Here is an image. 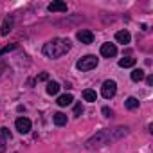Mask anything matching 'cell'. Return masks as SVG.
Segmentation results:
<instances>
[{"instance_id":"1","label":"cell","mask_w":153,"mask_h":153,"mask_svg":"<svg viewBox=\"0 0 153 153\" xmlns=\"http://www.w3.org/2000/svg\"><path fill=\"white\" fill-rule=\"evenodd\" d=\"M124 135H128V128L126 126H119V128H105L101 131H97L96 135H92L88 140H87V148L88 149H94V148H101V146H106L114 140H119L123 139Z\"/></svg>"},{"instance_id":"2","label":"cell","mask_w":153,"mask_h":153,"mask_svg":"<svg viewBox=\"0 0 153 153\" xmlns=\"http://www.w3.org/2000/svg\"><path fill=\"white\" fill-rule=\"evenodd\" d=\"M70 51V42L65 38H52L51 42H47L43 45V54L51 59L54 58H61Z\"/></svg>"},{"instance_id":"3","label":"cell","mask_w":153,"mask_h":153,"mask_svg":"<svg viewBox=\"0 0 153 153\" xmlns=\"http://www.w3.org/2000/svg\"><path fill=\"white\" fill-rule=\"evenodd\" d=\"M97 63H99V59H97L94 54H87V56H83L78 63H76V67H78L81 72H88V70L96 68V67H97Z\"/></svg>"},{"instance_id":"4","label":"cell","mask_w":153,"mask_h":153,"mask_svg":"<svg viewBox=\"0 0 153 153\" xmlns=\"http://www.w3.org/2000/svg\"><path fill=\"white\" fill-rule=\"evenodd\" d=\"M115 92H117V83H115V81L108 79V81L103 83V87H101V94H103L105 99H112V97L115 96Z\"/></svg>"},{"instance_id":"5","label":"cell","mask_w":153,"mask_h":153,"mask_svg":"<svg viewBox=\"0 0 153 153\" xmlns=\"http://www.w3.org/2000/svg\"><path fill=\"white\" fill-rule=\"evenodd\" d=\"M15 126H16V130L20 133H29L31 131V121L27 117H18L16 123H15Z\"/></svg>"},{"instance_id":"6","label":"cell","mask_w":153,"mask_h":153,"mask_svg":"<svg viewBox=\"0 0 153 153\" xmlns=\"http://www.w3.org/2000/svg\"><path fill=\"white\" fill-rule=\"evenodd\" d=\"M78 40L81 42V43H85V45H90L92 42H94V34H92V31H88V29H81V31H78Z\"/></svg>"},{"instance_id":"7","label":"cell","mask_w":153,"mask_h":153,"mask_svg":"<svg viewBox=\"0 0 153 153\" xmlns=\"http://www.w3.org/2000/svg\"><path fill=\"white\" fill-rule=\"evenodd\" d=\"M117 54V47L114 43H103L101 45V56L105 58H114Z\"/></svg>"},{"instance_id":"8","label":"cell","mask_w":153,"mask_h":153,"mask_svg":"<svg viewBox=\"0 0 153 153\" xmlns=\"http://www.w3.org/2000/svg\"><path fill=\"white\" fill-rule=\"evenodd\" d=\"M13 24H15V18H13V16H7V18L4 20V24H2L0 34H2V36H7V34L13 31Z\"/></svg>"},{"instance_id":"9","label":"cell","mask_w":153,"mask_h":153,"mask_svg":"<svg viewBox=\"0 0 153 153\" xmlns=\"http://www.w3.org/2000/svg\"><path fill=\"white\" fill-rule=\"evenodd\" d=\"M47 9L51 13H65L67 11V4L65 2H52V4H49Z\"/></svg>"},{"instance_id":"10","label":"cell","mask_w":153,"mask_h":153,"mask_svg":"<svg viewBox=\"0 0 153 153\" xmlns=\"http://www.w3.org/2000/svg\"><path fill=\"white\" fill-rule=\"evenodd\" d=\"M115 40H117L119 43L126 45V43H130L131 36H130V33H128V31H119V33H115Z\"/></svg>"},{"instance_id":"11","label":"cell","mask_w":153,"mask_h":153,"mask_svg":"<svg viewBox=\"0 0 153 153\" xmlns=\"http://www.w3.org/2000/svg\"><path fill=\"white\" fill-rule=\"evenodd\" d=\"M72 101H74V97L70 94H63V96L58 97V105L59 106H68V105H72Z\"/></svg>"},{"instance_id":"12","label":"cell","mask_w":153,"mask_h":153,"mask_svg":"<svg viewBox=\"0 0 153 153\" xmlns=\"http://www.w3.org/2000/svg\"><path fill=\"white\" fill-rule=\"evenodd\" d=\"M58 92H59V83L49 81V83H47V94H49V96H56Z\"/></svg>"},{"instance_id":"13","label":"cell","mask_w":153,"mask_h":153,"mask_svg":"<svg viewBox=\"0 0 153 153\" xmlns=\"http://www.w3.org/2000/svg\"><path fill=\"white\" fill-rule=\"evenodd\" d=\"M54 124H56V126H65V124H67V115L61 114V112L54 114Z\"/></svg>"},{"instance_id":"14","label":"cell","mask_w":153,"mask_h":153,"mask_svg":"<svg viewBox=\"0 0 153 153\" xmlns=\"http://www.w3.org/2000/svg\"><path fill=\"white\" fill-rule=\"evenodd\" d=\"M83 99H85V101H90V103H94V101L97 99V94H96L94 90L87 88V90H83Z\"/></svg>"},{"instance_id":"15","label":"cell","mask_w":153,"mask_h":153,"mask_svg":"<svg viewBox=\"0 0 153 153\" xmlns=\"http://www.w3.org/2000/svg\"><path fill=\"white\" fill-rule=\"evenodd\" d=\"M135 65V58H123V59H119V67H123V68H128V67H133Z\"/></svg>"},{"instance_id":"16","label":"cell","mask_w":153,"mask_h":153,"mask_svg":"<svg viewBox=\"0 0 153 153\" xmlns=\"http://www.w3.org/2000/svg\"><path fill=\"white\" fill-rule=\"evenodd\" d=\"M124 105H126L128 110H135V108H139V99L137 97H128Z\"/></svg>"},{"instance_id":"17","label":"cell","mask_w":153,"mask_h":153,"mask_svg":"<svg viewBox=\"0 0 153 153\" xmlns=\"http://www.w3.org/2000/svg\"><path fill=\"white\" fill-rule=\"evenodd\" d=\"M131 79H133V81H142V79H144V70H142V68H135V70L131 72Z\"/></svg>"},{"instance_id":"18","label":"cell","mask_w":153,"mask_h":153,"mask_svg":"<svg viewBox=\"0 0 153 153\" xmlns=\"http://www.w3.org/2000/svg\"><path fill=\"white\" fill-rule=\"evenodd\" d=\"M13 49H16V43H11V45H6L4 49H0V58H2L6 52H9V51H13Z\"/></svg>"},{"instance_id":"19","label":"cell","mask_w":153,"mask_h":153,"mask_svg":"<svg viewBox=\"0 0 153 153\" xmlns=\"http://www.w3.org/2000/svg\"><path fill=\"white\" fill-rule=\"evenodd\" d=\"M81 114H83V105H81V103H78V105L74 106V115H76V117H79Z\"/></svg>"},{"instance_id":"20","label":"cell","mask_w":153,"mask_h":153,"mask_svg":"<svg viewBox=\"0 0 153 153\" xmlns=\"http://www.w3.org/2000/svg\"><path fill=\"white\" fill-rule=\"evenodd\" d=\"M2 139H11V131H9V128H2Z\"/></svg>"},{"instance_id":"21","label":"cell","mask_w":153,"mask_h":153,"mask_svg":"<svg viewBox=\"0 0 153 153\" xmlns=\"http://www.w3.org/2000/svg\"><path fill=\"white\" fill-rule=\"evenodd\" d=\"M7 70V63H4V61H0V76H2L4 72Z\"/></svg>"},{"instance_id":"22","label":"cell","mask_w":153,"mask_h":153,"mask_svg":"<svg viewBox=\"0 0 153 153\" xmlns=\"http://www.w3.org/2000/svg\"><path fill=\"white\" fill-rule=\"evenodd\" d=\"M38 79H40V81H47V79H49V74H47V72H42V74L38 76Z\"/></svg>"},{"instance_id":"23","label":"cell","mask_w":153,"mask_h":153,"mask_svg":"<svg viewBox=\"0 0 153 153\" xmlns=\"http://www.w3.org/2000/svg\"><path fill=\"white\" fill-rule=\"evenodd\" d=\"M4 151H6V140L0 137V153H4Z\"/></svg>"},{"instance_id":"24","label":"cell","mask_w":153,"mask_h":153,"mask_svg":"<svg viewBox=\"0 0 153 153\" xmlns=\"http://www.w3.org/2000/svg\"><path fill=\"white\" fill-rule=\"evenodd\" d=\"M103 114H105L106 117H110V115H112V110H110L108 106H103Z\"/></svg>"},{"instance_id":"25","label":"cell","mask_w":153,"mask_h":153,"mask_svg":"<svg viewBox=\"0 0 153 153\" xmlns=\"http://www.w3.org/2000/svg\"><path fill=\"white\" fill-rule=\"evenodd\" d=\"M146 83H148V85H153V76H148V78H146Z\"/></svg>"}]
</instances>
